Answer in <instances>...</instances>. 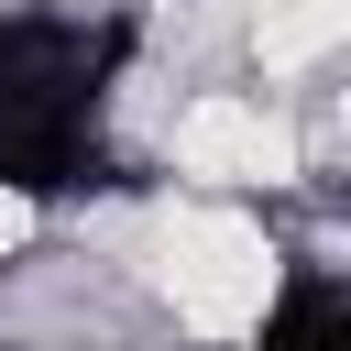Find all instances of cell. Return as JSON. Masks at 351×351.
<instances>
[{
    "label": "cell",
    "instance_id": "cell-1",
    "mask_svg": "<svg viewBox=\"0 0 351 351\" xmlns=\"http://www.w3.org/2000/svg\"><path fill=\"white\" fill-rule=\"evenodd\" d=\"M154 252H165V307H176V329H197V340H241L252 307H263L274 274H285V241L263 230L252 197H186V208L154 230Z\"/></svg>",
    "mask_w": 351,
    "mask_h": 351
},
{
    "label": "cell",
    "instance_id": "cell-2",
    "mask_svg": "<svg viewBox=\"0 0 351 351\" xmlns=\"http://www.w3.org/2000/svg\"><path fill=\"white\" fill-rule=\"evenodd\" d=\"M165 154L197 197H274V186L307 176V132H296L285 88H197L176 110Z\"/></svg>",
    "mask_w": 351,
    "mask_h": 351
},
{
    "label": "cell",
    "instance_id": "cell-3",
    "mask_svg": "<svg viewBox=\"0 0 351 351\" xmlns=\"http://www.w3.org/2000/svg\"><path fill=\"white\" fill-rule=\"evenodd\" d=\"M340 33H351V0H263L252 11V77L296 88V77H318L340 55Z\"/></svg>",
    "mask_w": 351,
    "mask_h": 351
},
{
    "label": "cell",
    "instance_id": "cell-4",
    "mask_svg": "<svg viewBox=\"0 0 351 351\" xmlns=\"http://www.w3.org/2000/svg\"><path fill=\"white\" fill-rule=\"evenodd\" d=\"M230 351H351V307H340V285L329 274H274V296L252 307V329L230 340Z\"/></svg>",
    "mask_w": 351,
    "mask_h": 351
}]
</instances>
